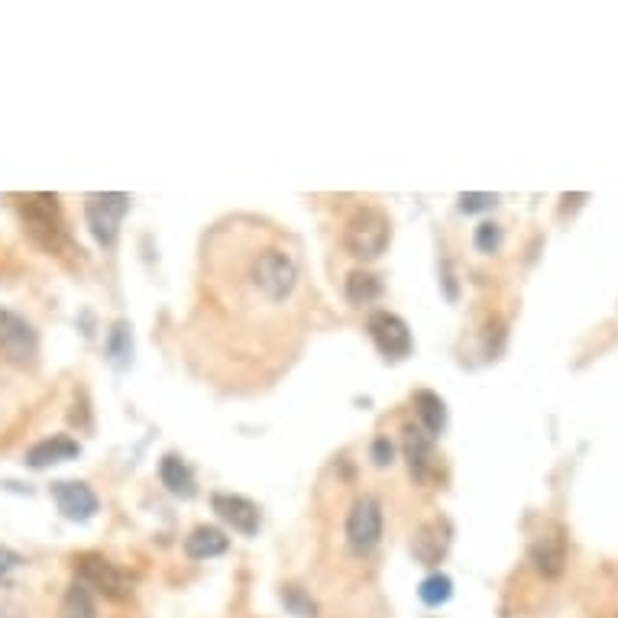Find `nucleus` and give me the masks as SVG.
I'll list each match as a JSON object with an SVG mask.
<instances>
[{
  "label": "nucleus",
  "instance_id": "nucleus-4",
  "mask_svg": "<svg viewBox=\"0 0 618 618\" xmlns=\"http://www.w3.org/2000/svg\"><path fill=\"white\" fill-rule=\"evenodd\" d=\"M0 357L16 363V367H33L36 357H39L36 327L23 314L10 311L3 305H0Z\"/></svg>",
  "mask_w": 618,
  "mask_h": 618
},
{
  "label": "nucleus",
  "instance_id": "nucleus-22",
  "mask_svg": "<svg viewBox=\"0 0 618 618\" xmlns=\"http://www.w3.org/2000/svg\"><path fill=\"white\" fill-rule=\"evenodd\" d=\"M282 603L292 616L298 618H318V606L311 603V596L301 590V586H285L282 590Z\"/></svg>",
  "mask_w": 618,
  "mask_h": 618
},
{
  "label": "nucleus",
  "instance_id": "nucleus-6",
  "mask_svg": "<svg viewBox=\"0 0 618 618\" xmlns=\"http://www.w3.org/2000/svg\"><path fill=\"white\" fill-rule=\"evenodd\" d=\"M382 502L375 495H360L347 515V544L357 557H370L382 541Z\"/></svg>",
  "mask_w": 618,
  "mask_h": 618
},
{
  "label": "nucleus",
  "instance_id": "nucleus-15",
  "mask_svg": "<svg viewBox=\"0 0 618 618\" xmlns=\"http://www.w3.org/2000/svg\"><path fill=\"white\" fill-rule=\"evenodd\" d=\"M227 547H231L227 534H224L221 528H214V524H201V528H195V531L185 537V554H188L191 560H211V557H221Z\"/></svg>",
  "mask_w": 618,
  "mask_h": 618
},
{
  "label": "nucleus",
  "instance_id": "nucleus-19",
  "mask_svg": "<svg viewBox=\"0 0 618 618\" xmlns=\"http://www.w3.org/2000/svg\"><path fill=\"white\" fill-rule=\"evenodd\" d=\"M382 295V282L372 272H350L347 279V298L354 305H370Z\"/></svg>",
  "mask_w": 618,
  "mask_h": 618
},
{
  "label": "nucleus",
  "instance_id": "nucleus-2",
  "mask_svg": "<svg viewBox=\"0 0 618 618\" xmlns=\"http://www.w3.org/2000/svg\"><path fill=\"white\" fill-rule=\"evenodd\" d=\"M392 240V224H388V214L363 205L350 214L347 227H344V247L350 249V256L370 262L375 256H382L385 247Z\"/></svg>",
  "mask_w": 618,
  "mask_h": 618
},
{
  "label": "nucleus",
  "instance_id": "nucleus-12",
  "mask_svg": "<svg viewBox=\"0 0 618 618\" xmlns=\"http://www.w3.org/2000/svg\"><path fill=\"white\" fill-rule=\"evenodd\" d=\"M78 454H82V444H78V441H72V437H65V434H52V437H46V441H39V444H33V447L26 450V467H29V470H49V467H55V464L75 460Z\"/></svg>",
  "mask_w": 618,
  "mask_h": 618
},
{
  "label": "nucleus",
  "instance_id": "nucleus-1",
  "mask_svg": "<svg viewBox=\"0 0 618 618\" xmlns=\"http://www.w3.org/2000/svg\"><path fill=\"white\" fill-rule=\"evenodd\" d=\"M244 275L240 285H247L249 295L256 301H265V305H285L292 301V295L298 292L301 285V265H298V256L288 247L269 240V244H259L247 256L244 262Z\"/></svg>",
  "mask_w": 618,
  "mask_h": 618
},
{
  "label": "nucleus",
  "instance_id": "nucleus-14",
  "mask_svg": "<svg viewBox=\"0 0 618 618\" xmlns=\"http://www.w3.org/2000/svg\"><path fill=\"white\" fill-rule=\"evenodd\" d=\"M214 511L221 515V521H227L234 531L240 534H256L259 531V508L244 498V495H231V493H218L214 498Z\"/></svg>",
  "mask_w": 618,
  "mask_h": 618
},
{
  "label": "nucleus",
  "instance_id": "nucleus-11",
  "mask_svg": "<svg viewBox=\"0 0 618 618\" xmlns=\"http://www.w3.org/2000/svg\"><path fill=\"white\" fill-rule=\"evenodd\" d=\"M405 457H408V470L418 483H431L441 470L437 464V450H434V437L415 424L405 428Z\"/></svg>",
  "mask_w": 618,
  "mask_h": 618
},
{
  "label": "nucleus",
  "instance_id": "nucleus-26",
  "mask_svg": "<svg viewBox=\"0 0 618 618\" xmlns=\"http://www.w3.org/2000/svg\"><path fill=\"white\" fill-rule=\"evenodd\" d=\"M20 564H23V557H20L16 551H10V547H0V580H3V577H10V573H13V570L20 567Z\"/></svg>",
  "mask_w": 618,
  "mask_h": 618
},
{
  "label": "nucleus",
  "instance_id": "nucleus-23",
  "mask_svg": "<svg viewBox=\"0 0 618 618\" xmlns=\"http://www.w3.org/2000/svg\"><path fill=\"white\" fill-rule=\"evenodd\" d=\"M473 244H477L480 252H498V247H502V227L493 224V221H483L477 227V234H473Z\"/></svg>",
  "mask_w": 618,
  "mask_h": 618
},
{
  "label": "nucleus",
  "instance_id": "nucleus-13",
  "mask_svg": "<svg viewBox=\"0 0 618 618\" xmlns=\"http://www.w3.org/2000/svg\"><path fill=\"white\" fill-rule=\"evenodd\" d=\"M447 547H450V524L441 521V518L421 524L418 534H415V541H411V554H415L421 564H428V567L441 564L444 554H447Z\"/></svg>",
  "mask_w": 618,
  "mask_h": 618
},
{
  "label": "nucleus",
  "instance_id": "nucleus-3",
  "mask_svg": "<svg viewBox=\"0 0 618 618\" xmlns=\"http://www.w3.org/2000/svg\"><path fill=\"white\" fill-rule=\"evenodd\" d=\"M20 211H23V224L29 231V237L46 247L49 252H59L65 244V227H62V211H59V198L55 195H29L20 198Z\"/></svg>",
  "mask_w": 618,
  "mask_h": 618
},
{
  "label": "nucleus",
  "instance_id": "nucleus-16",
  "mask_svg": "<svg viewBox=\"0 0 618 618\" xmlns=\"http://www.w3.org/2000/svg\"><path fill=\"white\" fill-rule=\"evenodd\" d=\"M159 480H162V486H165L169 493L178 495V498H191V495L198 493V483H195L188 464H185L182 457H175V454L162 457V464H159Z\"/></svg>",
  "mask_w": 618,
  "mask_h": 618
},
{
  "label": "nucleus",
  "instance_id": "nucleus-18",
  "mask_svg": "<svg viewBox=\"0 0 618 618\" xmlns=\"http://www.w3.org/2000/svg\"><path fill=\"white\" fill-rule=\"evenodd\" d=\"M59 618H98V603H95L91 586H85L82 580H75V583L65 590V596H62Z\"/></svg>",
  "mask_w": 618,
  "mask_h": 618
},
{
  "label": "nucleus",
  "instance_id": "nucleus-8",
  "mask_svg": "<svg viewBox=\"0 0 618 618\" xmlns=\"http://www.w3.org/2000/svg\"><path fill=\"white\" fill-rule=\"evenodd\" d=\"M528 560L531 567L547 577V580H557L567 567V537H564V528L560 524H551L547 531L534 534L531 544H528Z\"/></svg>",
  "mask_w": 618,
  "mask_h": 618
},
{
  "label": "nucleus",
  "instance_id": "nucleus-21",
  "mask_svg": "<svg viewBox=\"0 0 618 618\" xmlns=\"http://www.w3.org/2000/svg\"><path fill=\"white\" fill-rule=\"evenodd\" d=\"M108 357H111L114 367H126L129 357H133V337H129V327L124 321H118L111 337H108Z\"/></svg>",
  "mask_w": 618,
  "mask_h": 618
},
{
  "label": "nucleus",
  "instance_id": "nucleus-24",
  "mask_svg": "<svg viewBox=\"0 0 618 618\" xmlns=\"http://www.w3.org/2000/svg\"><path fill=\"white\" fill-rule=\"evenodd\" d=\"M495 195L490 191H467V195H460V211L464 214H480V211H490L495 208Z\"/></svg>",
  "mask_w": 618,
  "mask_h": 618
},
{
  "label": "nucleus",
  "instance_id": "nucleus-9",
  "mask_svg": "<svg viewBox=\"0 0 618 618\" xmlns=\"http://www.w3.org/2000/svg\"><path fill=\"white\" fill-rule=\"evenodd\" d=\"M370 337L372 344H375V350L382 354V357H388V360H401V357H408L411 354V331H408V324L398 318V314H392V311H375L370 314Z\"/></svg>",
  "mask_w": 618,
  "mask_h": 618
},
{
  "label": "nucleus",
  "instance_id": "nucleus-20",
  "mask_svg": "<svg viewBox=\"0 0 618 618\" xmlns=\"http://www.w3.org/2000/svg\"><path fill=\"white\" fill-rule=\"evenodd\" d=\"M418 596H421L424 606H444V603L454 596V583H450V577H444V573H431V577L421 583Z\"/></svg>",
  "mask_w": 618,
  "mask_h": 618
},
{
  "label": "nucleus",
  "instance_id": "nucleus-5",
  "mask_svg": "<svg viewBox=\"0 0 618 618\" xmlns=\"http://www.w3.org/2000/svg\"><path fill=\"white\" fill-rule=\"evenodd\" d=\"M126 211H129V198L121 191H108V195H88L85 198V221L95 234V240L101 247H114L121 224H124Z\"/></svg>",
  "mask_w": 618,
  "mask_h": 618
},
{
  "label": "nucleus",
  "instance_id": "nucleus-7",
  "mask_svg": "<svg viewBox=\"0 0 618 618\" xmlns=\"http://www.w3.org/2000/svg\"><path fill=\"white\" fill-rule=\"evenodd\" d=\"M75 573L85 586H91V593H101L108 600H126L133 593V583L121 567H114L111 560H104L101 554H82L75 557Z\"/></svg>",
  "mask_w": 618,
  "mask_h": 618
},
{
  "label": "nucleus",
  "instance_id": "nucleus-10",
  "mask_svg": "<svg viewBox=\"0 0 618 618\" xmlns=\"http://www.w3.org/2000/svg\"><path fill=\"white\" fill-rule=\"evenodd\" d=\"M49 495L55 498L59 511L69 518V521H88L95 518V511L101 508V498L98 493L88 486V483H78V480H59L49 486Z\"/></svg>",
  "mask_w": 618,
  "mask_h": 618
},
{
  "label": "nucleus",
  "instance_id": "nucleus-25",
  "mask_svg": "<svg viewBox=\"0 0 618 618\" xmlns=\"http://www.w3.org/2000/svg\"><path fill=\"white\" fill-rule=\"evenodd\" d=\"M372 460H375V467H388L392 464V444H388V437H375Z\"/></svg>",
  "mask_w": 618,
  "mask_h": 618
},
{
  "label": "nucleus",
  "instance_id": "nucleus-17",
  "mask_svg": "<svg viewBox=\"0 0 618 618\" xmlns=\"http://www.w3.org/2000/svg\"><path fill=\"white\" fill-rule=\"evenodd\" d=\"M415 408H418V418H421V431H428L431 437H437L447 428V405L437 392L421 388L415 395Z\"/></svg>",
  "mask_w": 618,
  "mask_h": 618
}]
</instances>
